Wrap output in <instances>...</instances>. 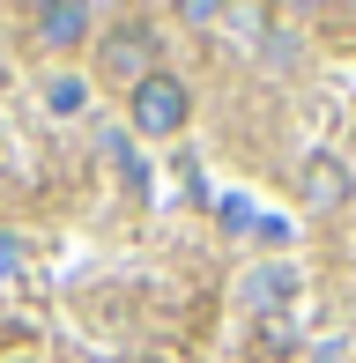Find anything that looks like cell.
Returning a JSON list of instances; mask_svg holds the SVG:
<instances>
[{
	"label": "cell",
	"mask_w": 356,
	"mask_h": 363,
	"mask_svg": "<svg viewBox=\"0 0 356 363\" xmlns=\"http://www.w3.org/2000/svg\"><path fill=\"white\" fill-rule=\"evenodd\" d=\"M89 23H96V15L82 8V0H45V8L30 15L38 45H52V52H74V45H89Z\"/></svg>",
	"instance_id": "obj_4"
},
{
	"label": "cell",
	"mask_w": 356,
	"mask_h": 363,
	"mask_svg": "<svg viewBox=\"0 0 356 363\" xmlns=\"http://www.w3.org/2000/svg\"><path fill=\"white\" fill-rule=\"evenodd\" d=\"M82 104H89V82L82 74H52V82H45V111H52V119H74Z\"/></svg>",
	"instance_id": "obj_5"
},
{
	"label": "cell",
	"mask_w": 356,
	"mask_h": 363,
	"mask_svg": "<svg viewBox=\"0 0 356 363\" xmlns=\"http://www.w3.org/2000/svg\"><path fill=\"white\" fill-rule=\"evenodd\" d=\"M156 45H164V38H156L141 15H126V23L96 45V67H104V82H126V89H134V82L156 74Z\"/></svg>",
	"instance_id": "obj_2"
},
{
	"label": "cell",
	"mask_w": 356,
	"mask_h": 363,
	"mask_svg": "<svg viewBox=\"0 0 356 363\" xmlns=\"http://www.w3.org/2000/svg\"><path fill=\"white\" fill-rule=\"evenodd\" d=\"M126 119H134V134L171 141V134H186V119H193V89H186L171 67H156L149 82H134V89H126Z\"/></svg>",
	"instance_id": "obj_1"
},
{
	"label": "cell",
	"mask_w": 356,
	"mask_h": 363,
	"mask_svg": "<svg viewBox=\"0 0 356 363\" xmlns=\"http://www.w3.org/2000/svg\"><path fill=\"white\" fill-rule=\"evenodd\" d=\"M297 201L312 208V216H342V208L356 201V178L342 156H304L297 163Z\"/></svg>",
	"instance_id": "obj_3"
}]
</instances>
